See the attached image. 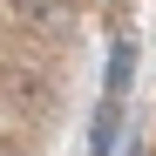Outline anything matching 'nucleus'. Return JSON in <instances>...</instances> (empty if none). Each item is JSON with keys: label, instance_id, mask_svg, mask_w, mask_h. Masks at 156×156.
I'll return each mask as SVG.
<instances>
[{"label": "nucleus", "instance_id": "f03ea898", "mask_svg": "<svg viewBox=\"0 0 156 156\" xmlns=\"http://www.w3.org/2000/svg\"><path fill=\"white\" fill-rule=\"evenodd\" d=\"M129 82H136V41L115 34V41H109V75H102V95H109V102H129Z\"/></svg>", "mask_w": 156, "mask_h": 156}, {"label": "nucleus", "instance_id": "20e7f679", "mask_svg": "<svg viewBox=\"0 0 156 156\" xmlns=\"http://www.w3.org/2000/svg\"><path fill=\"white\" fill-rule=\"evenodd\" d=\"M122 156H143V143H129V149H122Z\"/></svg>", "mask_w": 156, "mask_h": 156}, {"label": "nucleus", "instance_id": "7ed1b4c3", "mask_svg": "<svg viewBox=\"0 0 156 156\" xmlns=\"http://www.w3.org/2000/svg\"><path fill=\"white\" fill-rule=\"evenodd\" d=\"M115 143H122V102L102 95L95 115H88V156H115Z\"/></svg>", "mask_w": 156, "mask_h": 156}, {"label": "nucleus", "instance_id": "f257e3e1", "mask_svg": "<svg viewBox=\"0 0 156 156\" xmlns=\"http://www.w3.org/2000/svg\"><path fill=\"white\" fill-rule=\"evenodd\" d=\"M0 20H14V27H34V34H68L75 7H68V0H0Z\"/></svg>", "mask_w": 156, "mask_h": 156}]
</instances>
